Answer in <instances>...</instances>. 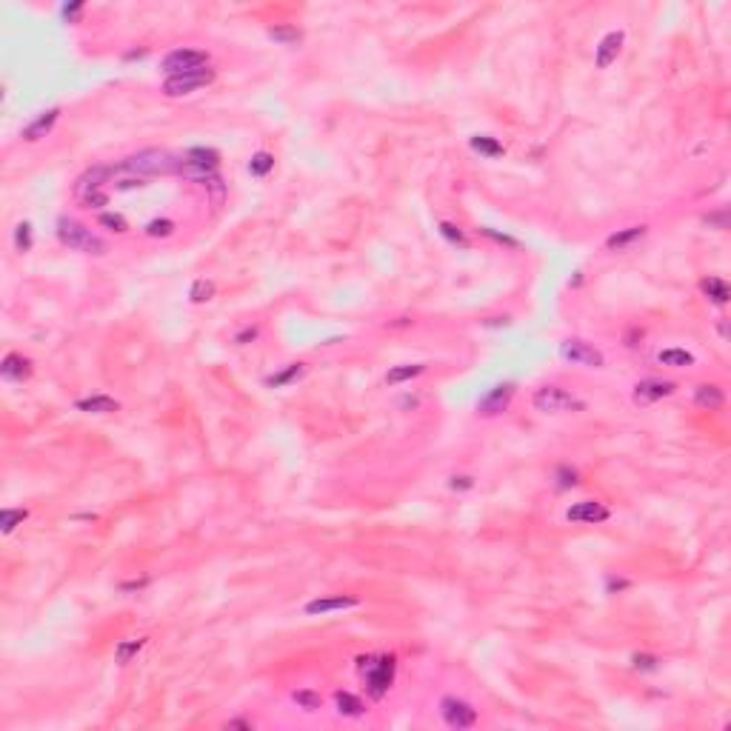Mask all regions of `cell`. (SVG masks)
I'll use <instances>...</instances> for the list:
<instances>
[{"instance_id": "6da1fadb", "label": "cell", "mask_w": 731, "mask_h": 731, "mask_svg": "<svg viewBox=\"0 0 731 731\" xmlns=\"http://www.w3.org/2000/svg\"><path fill=\"white\" fill-rule=\"evenodd\" d=\"M357 668L360 675L366 677V691H369L372 700H383L386 691L391 688L394 680V668H398V660L391 654H369V657H357Z\"/></svg>"}, {"instance_id": "7a4b0ae2", "label": "cell", "mask_w": 731, "mask_h": 731, "mask_svg": "<svg viewBox=\"0 0 731 731\" xmlns=\"http://www.w3.org/2000/svg\"><path fill=\"white\" fill-rule=\"evenodd\" d=\"M123 172H132L137 177H149V174H174L180 172V158L169 155L166 149H143L137 155L126 158L120 163Z\"/></svg>"}, {"instance_id": "3957f363", "label": "cell", "mask_w": 731, "mask_h": 731, "mask_svg": "<svg viewBox=\"0 0 731 731\" xmlns=\"http://www.w3.org/2000/svg\"><path fill=\"white\" fill-rule=\"evenodd\" d=\"M57 237L63 246L75 249V252H83V255H106V243L91 234V229H86L83 223H77L75 218H60L57 220Z\"/></svg>"}, {"instance_id": "277c9868", "label": "cell", "mask_w": 731, "mask_h": 731, "mask_svg": "<svg viewBox=\"0 0 731 731\" xmlns=\"http://www.w3.org/2000/svg\"><path fill=\"white\" fill-rule=\"evenodd\" d=\"M218 166H220V155L215 149H203V146L189 149L186 155L180 158V174L203 183V186L211 177H218Z\"/></svg>"}, {"instance_id": "5b68a950", "label": "cell", "mask_w": 731, "mask_h": 731, "mask_svg": "<svg viewBox=\"0 0 731 731\" xmlns=\"http://www.w3.org/2000/svg\"><path fill=\"white\" fill-rule=\"evenodd\" d=\"M532 406L543 414H566V412H583L586 403L583 400H577L574 394L563 386H543L534 391V398H532Z\"/></svg>"}, {"instance_id": "8992f818", "label": "cell", "mask_w": 731, "mask_h": 731, "mask_svg": "<svg viewBox=\"0 0 731 731\" xmlns=\"http://www.w3.org/2000/svg\"><path fill=\"white\" fill-rule=\"evenodd\" d=\"M209 66V54L203 49H172L163 60H160V72L166 77H174V75H189V72H200Z\"/></svg>"}, {"instance_id": "52a82bcc", "label": "cell", "mask_w": 731, "mask_h": 731, "mask_svg": "<svg viewBox=\"0 0 731 731\" xmlns=\"http://www.w3.org/2000/svg\"><path fill=\"white\" fill-rule=\"evenodd\" d=\"M215 83V69H200V72H189V75H174L163 80V95L166 98H183L192 95V91H200L206 86Z\"/></svg>"}, {"instance_id": "ba28073f", "label": "cell", "mask_w": 731, "mask_h": 731, "mask_svg": "<svg viewBox=\"0 0 731 731\" xmlns=\"http://www.w3.org/2000/svg\"><path fill=\"white\" fill-rule=\"evenodd\" d=\"M560 357L574 363V366H583V369H603L605 366V357L600 349H594L591 343L580 340V338H568L560 343Z\"/></svg>"}, {"instance_id": "9c48e42d", "label": "cell", "mask_w": 731, "mask_h": 731, "mask_svg": "<svg viewBox=\"0 0 731 731\" xmlns=\"http://www.w3.org/2000/svg\"><path fill=\"white\" fill-rule=\"evenodd\" d=\"M440 714H443V720H446V725L449 728H472L474 723H477V711L466 703V700H460V697H443L440 700Z\"/></svg>"}, {"instance_id": "30bf717a", "label": "cell", "mask_w": 731, "mask_h": 731, "mask_svg": "<svg viewBox=\"0 0 731 731\" xmlns=\"http://www.w3.org/2000/svg\"><path fill=\"white\" fill-rule=\"evenodd\" d=\"M511 398H514V383H497L477 400V414L480 417H497L508 409Z\"/></svg>"}, {"instance_id": "8fae6325", "label": "cell", "mask_w": 731, "mask_h": 731, "mask_svg": "<svg viewBox=\"0 0 731 731\" xmlns=\"http://www.w3.org/2000/svg\"><path fill=\"white\" fill-rule=\"evenodd\" d=\"M612 511H608L603 503L597 500H583V503H574L568 511H566V520L568 523H589V526H597V523H605Z\"/></svg>"}, {"instance_id": "7c38bea8", "label": "cell", "mask_w": 731, "mask_h": 731, "mask_svg": "<svg viewBox=\"0 0 731 731\" xmlns=\"http://www.w3.org/2000/svg\"><path fill=\"white\" fill-rule=\"evenodd\" d=\"M623 43H626V32H620V29L603 35V40H600L597 49H594V66H597V69H608V66H612L615 60L620 57V52H623Z\"/></svg>"}, {"instance_id": "4fadbf2b", "label": "cell", "mask_w": 731, "mask_h": 731, "mask_svg": "<svg viewBox=\"0 0 731 731\" xmlns=\"http://www.w3.org/2000/svg\"><path fill=\"white\" fill-rule=\"evenodd\" d=\"M675 391V383H668V380H640L634 386V394H631V400L637 406H651L663 398H668V394Z\"/></svg>"}, {"instance_id": "5bb4252c", "label": "cell", "mask_w": 731, "mask_h": 731, "mask_svg": "<svg viewBox=\"0 0 731 731\" xmlns=\"http://www.w3.org/2000/svg\"><path fill=\"white\" fill-rule=\"evenodd\" d=\"M360 600L352 594H334V597H317L312 603H306V615L317 617V615H331V612H346V608H357Z\"/></svg>"}, {"instance_id": "9a60e30c", "label": "cell", "mask_w": 731, "mask_h": 731, "mask_svg": "<svg viewBox=\"0 0 731 731\" xmlns=\"http://www.w3.org/2000/svg\"><path fill=\"white\" fill-rule=\"evenodd\" d=\"M32 372H35L32 360L23 357V354H17V352L6 354L3 363H0V375H3V380H12V383H23V380H29V377H32Z\"/></svg>"}, {"instance_id": "2e32d148", "label": "cell", "mask_w": 731, "mask_h": 731, "mask_svg": "<svg viewBox=\"0 0 731 731\" xmlns=\"http://www.w3.org/2000/svg\"><path fill=\"white\" fill-rule=\"evenodd\" d=\"M112 172H114V166H91L89 172H83V174L77 177V183H75V195L83 200V197L91 195V192H100V186L109 180Z\"/></svg>"}, {"instance_id": "e0dca14e", "label": "cell", "mask_w": 731, "mask_h": 731, "mask_svg": "<svg viewBox=\"0 0 731 731\" xmlns=\"http://www.w3.org/2000/svg\"><path fill=\"white\" fill-rule=\"evenodd\" d=\"M57 117H60V109H46V112H40V114L32 120V123H29V126L23 129V140H29V143L43 140V137L54 129Z\"/></svg>"}, {"instance_id": "ac0fdd59", "label": "cell", "mask_w": 731, "mask_h": 731, "mask_svg": "<svg viewBox=\"0 0 731 731\" xmlns=\"http://www.w3.org/2000/svg\"><path fill=\"white\" fill-rule=\"evenodd\" d=\"M75 409L86 412V414H114L120 409V403L114 398H109V394H91L86 400H77Z\"/></svg>"}, {"instance_id": "d6986e66", "label": "cell", "mask_w": 731, "mask_h": 731, "mask_svg": "<svg viewBox=\"0 0 731 731\" xmlns=\"http://www.w3.org/2000/svg\"><path fill=\"white\" fill-rule=\"evenodd\" d=\"M694 403H697L700 409L717 412V409L725 403V394H723L720 386H714V383H703V386H697V389H694Z\"/></svg>"}, {"instance_id": "ffe728a7", "label": "cell", "mask_w": 731, "mask_h": 731, "mask_svg": "<svg viewBox=\"0 0 731 731\" xmlns=\"http://www.w3.org/2000/svg\"><path fill=\"white\" fill-rule=\"evenodd\" d=\"M643 234H646V226H628V229H620V232H615V234H608L605 249H608V252H623V249L631 246V243H637Z\"/></svg>"}, {"instance_id": "44dd1931", "label": "cell", "mask_w": 731, "mask_h": 731, "mask_svg": "<svg viewBox=\"0 0 731 731\" xmlns=\"http://www.w3.org/2000/svg\"><path fill=\"white\" fill-rule=\"evenodd\" d=\"M425 372V363H403V366H394V369H389L386 375V383L389 386H400L412 377H420Z\"/></svg>"}, {"instance_id": "7402d4cb", "label": "cell", "mask_w": 731, "mask_h": 731, "mask_svg": "<svg viewBox=\"0 0 731 731\" xmlns=\"http://www.w3.org/2000/svg\"><path fill=\"white\" fill-rule=\"evenodd\" d=\"M472 149L477 151V155H483V158H503V143L497 140V137H492V135H474L472 140Z\"/></svg>"}, {"instance_id": "603a6c76", "label": "cell", "mask_w": 731, "mask_h": 731, "mask_svg": "<svg viewBox=\"0 0 731 731\" xmlns=\"http://www.w3.org/2000/svg\"><path fill=\"white\" fill-rule=\"evenodd\" d=\"M303 375H306V363H292V366H286L283 372L271 375V377L266 380V386H269V389H283V386H289V383L300 380Z\"/></svg>"}, {"instance_id": "cb8c5ba5", "label": "cell", "mask_w": 731, "mask_h": 731, "mask_svg": "<svg viewBox=\"0 0 731 731\" xmlns=\"http://www.w3.org/2000/svg\"><path fill=\"white\" fill-rule=\"evenodd\" d=\"M700 289H703V294H706L711 303H717V306L728 303V297H731V289H728V283H725L723 278H706L703 283H700Z\"/></svg>"}, {"instance_id": "d4e9b609", "label": "cell", "mask_w": 731, "mask_h": 731, "mask_svg": "<svg viewBox=\"0 0 731 731\" xmlns=\"http://www.w3.org/2000/svg\"><path fill=\"white\" fill-rule=\"evenodd\" d=\"M657 360H660L663 366H672V369H688V366L697 363L694 354L686 352V349H663V352L657 354Z\"/></svg>"}, {"instance_id": "484cf974", "label": "cell", "mask_w": 731, "mask_h": 731, "mask_svg": "<svg viewBox=\"0 0 731 731\" xmlns=\"http://www.w3.org/2000/svg\"><path fill=\"white\" fill-rule=\"evenodd\" d=\"M334 706H338V711H340L343 717H360V714L366 711L363 700L354 697V694H349V691H338V694H334Z\"/></svg>"}, {"instance_id": "4316f807", "label": "cell", "mask_w": 731, "mask_h": 731, "mask_svg": "<svg viewBox=\"0 0 731 731\" xmlns=\"http://www.w3.org/2000/svg\"><path fill=\"white\" fill-rule=\"evenodd\" d=\"M269 40H274V43H280V46H294V43H300V38H303V32L297 26H286V23H280V26H269Z\"/></svg>"}, {"instance_id": "83f0119b", "label": "cell", "mask_w": 731, "mask_h": 731, "mask_svg": "<svg viewBox=\"0 0 731 731\" xmlns=\"http://www.w3.org/2000/svg\"><path fill=\"white\" fill-rule=\"evenodd\" d=\"M26 517H29L26 508H3V511H0V532L12 534V532L26 520Z\"/></svg>"}, {"instance_id": "f1b7e54d", "label": "cell", "mask_w": 731, "mask_h": 731, "mask_svg": "<svg viewBox=\"0 0 731 731\" xmlns=\"http://www.w3.org/2000/svg\"><path fill=\"white\" fill-rule=\"evenodd\" d=\"M143 646H146V640H120L117 649H114V660H117L120 665H126V663H132V657H135Z\"/></svg>"}, {"instance_id": "f546056e", "label": "cell", "mask_w": 731, "mask_h": 731, "mask_svg": "<svg viewBox=\"0 0 731 731\" xmlns=\"http://www.w3.org/2000/svg\"><path fill=\"white\" fill-rule=\"evenodd\" d=\"M292 700H294V703H297L303 711H317V709L323 706V697H320L317 691H312V688H300V691H294Z\"/></svg>"}, {"instance_id": "4dcf8cb0", "label": "cell", "mask_w": 731, "mask_h": 731, "mask_svg": "<svg viewBox=\"0 0 731 731\" xmlns=\"http://www.w3.org/2000/svg\"><path fill=\"white\" fill-rule=\"evenodd\" d=\"M215 292L218 289H215V283H211V280H195L192 289H189V300L200 306V303H209L211 297H215Z\"/></svg>"}, {"instance_id": "1f68e13d", "label": "cell", "mask_w": 731, "mask_h": 731, "mask_svg": "<svg viewBox=\"0 0 731 731\" xmlns=\"http://www.w3.org/2000/svg\"><path fill=\"white\" fill-rule=\"evenodd\" d=\"M98 223H100L103 229L114 232V234H126V232H129L126 218H123V215H117V211H103V215L98 218Z\"/></svg>"}, {"instance_id": "d6a6232c", "label": "cell", "mask_w": 731, "mask_h": 731, "mask_svg": "<svg viewBox=\"0 0 731 731\" xmlns=\"http://www.w3.org/2000/svg\"><path fill=\"white\" fill-rule=\"evenodd\" d=\"M271 169H274V158L269 155V151H257V155H252V160H249V172H252L255 177H266Z\"/></svg>"}, {"instance_id": "836d02e7", "label": "cell", "mask_w": 731, "mask_h": 731, "mask_svg": "<svg viewBox=\"0 0 731 731\" xmlns=\"http://www.w3.org/2000/svg\"><path fill=\"white\" fill-rule=\"evenodd\" d=\"M437 229H440V234H443L449 243H454V246H463V249L469 246V237L463 234V229H460V226H454V223H446V220H443Z\"/></svg>"}, {"instance_id": "e575fe53", "label": "cell", "mask_w": 731, "mask_h": 731, "mask_svg": "<svg viewBox=\"0 0 731 731\" xmlns=\"http://www.w3.org/2000/svg\"><path fill=\"white\" fill-rule=\"evenodd\" d=\"M15 249L17 252H29L32 249V223H17L15 226Z\"/></svg>"}, {"instance_id": "d590c367", "label": "cell", "mask_w": 731, "mask_h": 731, "mask_svg": "<svg viewBox=\"0 0 731 731\" xmlns=\"http://www.w3.org/2000/svg\"><path fill=\"white\" fill-rule=\"evenodd\" d=\"M631 663H634V668L637 672H657L660 668V657H654V654H634L631 657Z\"/></svg>"}, {"instance_id": "8d00e7d4", "label": "cell", "mask_w": 731, "mask_h": 731, "mask_svg": "<svg viewBox=\"0 0 731 731\" xmlns=\"http://www.w3.org/2000/svg\"><path fill=\"white\" fill-rule=\"evenodd\" d=\"M172 232H174V223L166 220V218H163V220H151V223L146 226V234H149V237H169Z\"/></svg>"}, {"instance_id": "74e56055", "label": "cell", "mask_w": 731, "mask_h": 731, "mask_svg": "<svg viewBox=\"0 0 731 731\" xmlns=\"http://www.w3.org/2000/svg\"><path fill=\"white\" fill-rule=\"evenodd\" d=\"M80 15H83V3H80V0H75V3H63V6H60V17H63L66 23H75Z\"/></svg>"}, {"instance_id": "f35d334b", "label": "cell", "mask_w": 731, "mask_h": 731, "mask_svg": "<svg viewBox=\"0 0 731 731\" xmlns=\"http://www.w3.org/2000/svg\"><path fill=\"white\" fill-rule=\"evenodd\" d=\"M571 485H577V472L574 469H557V489H571Z\"/></svg>"}, {"instance_id": "ab89813d", "label": "cell", "mask_w": 731, "mask_h": 731, "mask_svg": "<svg viewBox=\"0 0 731 731\" xmlns=\"http://www.w3.org/2000/svg\"><path fill=\"white\" fill-rule=\"evenodd\" d=\"M106 203H109V195H106V192H91V195L83 197V206H86V209H100V206H106Z\"/></svg>"}, {"instance_id": "60d3db41", "label": "cell", "mask_w": 731, "mask_h": 731, "mask_svg": "<svg viewBox=\"0 0 731 731\" xmlns=\"http://www.w3.org/2000/svg\"><path fill=\"white\" fill-rule=\"evenodd\" d=\"M449 485H451L454 492H457V489L466 492V489H472V485H474V477H469V474H460V477H457V474H454V477L449 480Z\"/></svg>"}, {"instance_id": "b9f144b4", "label": "cell", "mask_w": 731, "mask_h": 731, "mask_svg": "<svg viewBox=\"0 0 731 731\" xmlns=\"http://www.w3.org/2000/svg\"><path fill=\"white\" fill-rule=\"evenodd\" d=\"M483 234H489L492 240H497V243H506V246L517 249V240H514V237H508V234H500V232H495V229H483Z\"/></svg>"}, {"instance_id": "7bdbcfd3", "label": "cell", "mask_w": 731, "mask_h": 731, "mask_svg": "<svg viewBox=\"0 0 731 731\" xmlns=\"http://www.w3.org/2000/svg\"><path fill=\"white\" fill-rule=\"evenodd\" d=\"M605 589H608V594H615V591H623V589H628V580H615V577H612V580L605 583Z\"/></svg>"}, {"instance_id": "ee69618b", "label": "cell", "mask_w": 731, "mask_h": 731, "mask_svg": "<svg viewBox=\"0 0 731 731\" xmlns=\"http://www.w3.org/2000/svg\"><path fill=\"white\" fill-rule=\"evenodd\" d=\"M257 338V329H246V331H240L237 338H234V343H249V340H255Z\"/></svg>"}, {"instance_id": "f6af8a7d", "label": "cell", "mask_w": 731, "mask_h": 731, "mask_svg": "<svg viewBox=\"0 0 731 731\" xmlns=\"http://www.w3.org/2000/svg\"><path fill=\"white\" fill-rule=\"evenodd\" d=\"M706 223H709V226L714 223L717 229H728V220H725V215H709V218H706Z\"/></svg>"}, {"instance_id": "bcb514c9", "label": "cell", "mask_w": 731, "mask_h": 731, "mask_svg": "<svg viewBox=\"0 0 731 731\" xmlns=\"http://www.w3.org/2000/svg\"><path fill=\"white\" fill-rule=\"evenodd\" d=\"M229 728H252L249 720H229Z\"/></svg>"}, {"instance_id": "7dc6e473", "label": "cell", "mask_w": 731, "mask_h": 731, "mask_svg": "<svg viewBox=\"0 0 731 731\" xmlns=\"http://www.w3.org/2000/svg\"><path fill=\"white\" fill-rule=\"evenodd\" d=\"M146 586V580H135V583H126V586H120L123 591H135V589H143Z\"/></svg>"}]
</instances>
